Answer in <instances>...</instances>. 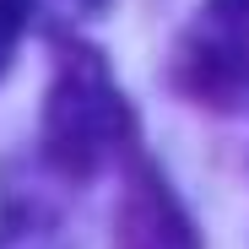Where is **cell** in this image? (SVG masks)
<instances>
[{"mask_svg": "<svg viewBox=\"0 0 249 249\" xmlns=\"http://www.w3.org/2000/svg\"><path fill=\"white\" fill-rule=\"evenodd\" d=\"M124 136H130V114H124V98L114 92L108 71L98 65V54L87 49L65 54L54 92H49V114H44V146L54 157V168L81 179Z\"/></svg>", "mask_w": 249, "mask_h": 249, "instance_id": "1", "label": "cell"}, {"mask_svg": "<svg viewBox=\"0 0 249 249\" xmlns=\"http://www.w3.org/2000/svg\"><path fill=\"white\" fill-rule=\"evenodd\" d=\"M174 81L206 108L238 103L249 87V0H206L190 17L174 49Z\"/></svg>", "mask_w": 249, "mask_h": 249, "instance_id": "2", "label": "cell"}, {"mask_svg": "<svg viewBox=\"0 0 249 249\" xmlns=\"http://www.w3.org/2000/svg\"><path fill=\"white\" fill-rule=\"evenodd\" d=\"M119 249H190L184 217L174 212L162 179L141 174L136 195L124 200V222H119Z\"/></svg>", "mask_w": 249, "mask_h": 249, "instance_id": "3", "label": "cell"}, {"mask_svg": "<svg viewBox=\"0 0 249 249\" xmlns=\"http://www.w3.org/2000/svg\"><path fill=\"white\" fill-rule=\"evenodd\" d=\"M27 11H33V0H0V76H6V65L17 54V38L27 27Z\"/></svg>", "mask_w": 249, "mask_h": 249, "instance_id": "4", "label": "cell"}]
</instances>
